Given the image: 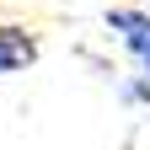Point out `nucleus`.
Returning <instances> with one entry per match:
<instances>
[{
  "label": "nucleus",
  "mask_w": 150,
  "mask_h": 150,
  "mask_svg": "<svg viewBox=\"0 0 150 150\" xmlns=\"http://www.w3.org/2000/svg\"><path fill=\"white\" fill-rule=\"evenodd\" d=\"M32 38L27 32H16V27H0V75H11V70H22V64H32Z\"/></svg>",
  "instance_id": "2"
},
{
  "label": "nucleus",
  "mask_w": 150,
  "mask_h": 150,
  "mask_svg": "<svg viewBox=\"0 0 150 150\" xmlns=\"http://www.w3.org/2000/svg\"><path fill=\"white\" fill-rule=\"evenodd\" d=\"M107 22H112V32H123V43L134 48L139 59H150V16L145 11H112Z\"/></svg>",
  "instance_id": "1"
}]
</instances>
